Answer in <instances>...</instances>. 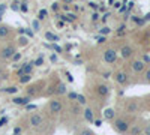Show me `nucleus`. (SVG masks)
<instances>
[{"label": "nucleus", "instance_id": "nucleus-24", "mask_svg": "<svg viewBox=\"0 0 150 135\" xmlns=\"http://www.w3.org/2000/svg\"><path fill=\"white\" fill-rule=\"evenodd\" d=\"M77 93H75V92H69L68 93V98H69V99H72V101H77Z\"/></svg>", "mask_w": 150, "mask_h": 135}, {"label": "nucleus", "instance_id": "nucleus-35", "mask_svg": "<svg viewBox=\"0 0 150 135\" xmlns=\"http://www.w3.org/2000/svg\"><path fill=\"white\" fill-rule=\"evenodd\" d=\"M93 122H95V125H96V126H101V125H102V122H101V120H93Z\"/></svg>", "mask_w": 150, "mask_h": 135}, {"label": "nucleus", "instance_id": "nucleus-10", "mask_svg": "<svg viewBox=\"0 0 150 135\" xmlns=\"http://www.w3.org/2000/svg\"><path fill=\"white\" fill-rule=\"evenodd\" d=\"M96 92H98L99 96H108L110 95V87L107 84H99L96 87Z\"/></svg>", "mask_w": 150, "mask_h": 135}, {"label": "nucleus", "instance_id": "nucleus-7", "mask_svg": "<svg viewBox=\"0 0 150 135\" xmlns=\"http://www.w3.org/2000/svg\"><path fill=\"white\" fill-rule=\"evenodd\" d=\"M132 54H134V48H132V47L123 45V47L120 48V56H122L123 59H129V57H132Z\"/></svg>", "mask_w": 150, "mask_h": 135}, {"label": "nucleus", "instance_id": "nucleus-2", "mask_svg": "<svg viewBox=\"0 0 150 135\" xmlns=\"http://www.w3.org/2000/svg\"><path fill=\"white\" fill-rule=\"evenodd\" d=\"M17 53V48L14 45H6L3 48H0V59L2 60H11Z\"/></svg>", "mask_w": 150, "mask_h": 135}, {"label": "nucleus", "instance_id": "nucleus-25", "mask_svg": "<svg viewBox=\"0 0 150 135\" xmlns=\"http://www.w3.org/2000/svg\"><path fill=\"white\" fill-rule=\"evenodd\" d=\"M143 135H150V123L144 126V129H143Z\"/></svg>", "mask_w": 150, "mask_h": 135}, {"label": "nucleus", "instance_id": "nucleus-14", "mask_svg": "<svg viewBox=\"0 0 150 135\" xmlns=\"http://www.w3.org/2000/svg\"><path fill=\"white\" fill-rule=\"evenodd\" d=\"M32 71H33L32 63H27V65H23L21 66V69L18 71V74H20V75H23V74H30V75H32Z\"/></svg>", "mask_w": 150, "mask_h": 135}, {"label": "nucleus", "instance_id": "nucleus-31", "mask_svg": "<svg viewBox=\"0 0 150 135\" xmlns=\"http://www.w3.org/2000/svg\"><path fill=\"white\" fill-rule=\"evenodd\" d=\"M5 9H6V5H0V17L5 14Z\"/></svg>", "mask_w": 150, "mask_h": 135}, {"label": "nucleus", "instance_id": "nucleus-33", "mask_svg": "<svg viewBox=\"0 0 150 135\" xmlns=\"http://www.w3.org/2000/svg\"><path fill=\"white\" fill-rule=\"evenodd\" d=\"M6 122H8V119H6V117H5V119H0V128H2V126L6 123Z\"/></svg>", "mask_w": 150, "mask_h": 135}, {"label": "nucleus", "instance_id": "nucleus-4", "mask_svg": "<svg viewBox=\"0 0 150 135\" xmlns=\"http://www.w3.org/2000/svg\"><path fill=\"white\" fill-rule=\"evenodd\" d=\"M114 80H116V83L120 84V86H126V84L129 83V77H128V74L125 72V71H119V72H116Z\"/></svg>", "mask_w": 150, "mask_h": 135}, {"label": "nucleus", "instance_id": "nucleus-20", "mask_svg": "<svg viewBox=\"0 0 150 135\" xmlns=\"http://www.w3.org/2000/svg\"><path fill=\"white\" fill-rule=\"evenodd\" d=\"M32 80V75H30V74H23V75H21V83H29Z\"/></svg>", "mask_w": 150, "mask_h": 135}, {"label": "nucleus", "instance_id": "nucleus-19", "mask_svg": "<svg viewBox=\"0 0 150 135\" xmlns=\"http://www.w3.org/2000/svg\"><path fill=\"white\" fill-rule=\"evenodd\" d=\"M32 27H33L35 32H39V30H41V23L38 21V20H33V21H32Z\"/></svg>", "mask_w": 150, "mask_h": 135}, {"label": "nucleus", "instance_id": "nucleus-18", "mask_svg": "<svg viewBox=\"0 0 150 135\" xmlns=\"http://www.w3.org/2000/svg\"><path fill=\"white\" fill-rule=\"evenodd\" d=\"M78 135H95V132H93L92 129H89V128H83V129L78 132Z\"/></svg>", "mask_w": 150, "mask_h": 135}, {"label": "nucleus", "instance_id": "nucleus-17", "mask_svg": "<svg viewBox=\"0 0 150 135\" xmlns=\"http://www.w3.org/2000/svg\"><path fill=\"white\" fill-rule=\"evenodd\" d=\"M129 129H131V128H129ZM128 132H129V135H141V134H143V129H141L140 126H134V128H132L131 131H128Z\"/></svg>", "mask_w": 150, "mask_h": 135}, {"label": "nucleus", "instance_id": "nucleus-37", "mask_svg": "<svg viewBox=\"0 0 150 135\" xmlns=\"http://www.w3.org/2000/svg\"><path fill=\"white\" fill-rule=\"evenodd\" d=\"M66 2H72V0H66Z\"/></svg>", "mask_w": 150, "mask_h": 135}, {"label": "nucleus", "instance_id": "nucleus-26", "mask_svg": "<svg viewBox=\"0 0 150 135\" xmlns=\"http://www.w3.org/2000/svg\"><path fill=\"white\" fill-rule=\"evenodd\" d=\"M17 90H18L17 87H8V89H5L3 92H6V93H15Z\"/></svg>", "mask_w": 150, "mask_h": 135}, {"label": "nucleus", "instance_id": "nucleus-13", "mask_svg": "<svg viewBox=\"0 0 150 135\" xmlns=\"http://www.w3.org/2000/svg\"><path fill=\"white\" fill-rule=\"evenodd\" d=\"M56 93H57V95H66V93H68V87H66V84L59 83V84L56 86Z\"/></svg>", "mask_w": 150, "mask_h": 135}, {"label": "nucleus", "instance_id": "nucleus-11", "mask_svg": "<svg viewBox=\"0 0 150 135\" xmlns=\"http://www.w3.org/2000/svg\"><path fill=\"white\" fill-rule=\"evenodd\" d=\"M12 102H14L15 105H27L30 102V98L29 96H23V98H14L12 99Z\"/></svg>", "mask_w": 150, "mask_h": 135}, {"label": "nucleus", "instance_id": "nucleus-22", "mask_svg": "<svg viewBox=\"0 0 150 135\" xmlns=\"http://www.w3.org/2000/svg\"><path fill=\"white\" fill-rule=\"evenodd\" d=\"M77 101H78L80 105H86V102H87V101H86V98H84L83 95H78V96H77Z\"/></svg>", "mask_w": 150, "mask_h": 135}, {"label": "nucleus", "instance_id": "nucleus-27", "mask_svg": "<svg viewBox=\"0 0 150 135\" xmlns=\"http://www.w3.org/2000/svg\"><path fill=\"white\" fill-rule=\"evenodd\" d=\"M144 80H146V83H149V84H150V69H147V71H146Z\"/></svg>", "mask_w": 150, "mask_h": 135}, {"label": "nucleus", "instance_id": "nucleus-36", "mask_svg": "<svg viewBox=\"0 0 150 135\" xmlns=\"http://www.w3.org/2000/svg\"><path fill=\"white\" fill-rule=\"evenodd\" d=\"M0 81H2V74H0Z\"/></svg>", "mask_w": 150, "mask_h": 135}, {"label": "nucleus", "instance_id": "nucleus-23", "mask_svg": "<svg viewBox=\"0 0 150 135\" xmlns=\"http://www.w3.org/2000/svg\"><path fill=\"white\" fill-rule=\"evenodd\" d=\"M11 9L12 11H20V2H12L11 3Z\"/></svg>", "mask_w": 150, "mask_h": 135}, {"label": "nucleus", "instance_id": "nucleus-1", "mask_svg": "<svg viewBox=\"0 0 150 135\" xmlns=\"http://www.w3.org/2000/svg\"><path fill=\"white\" fill-rule=\"evenodd\" d=\"M112 128H114L119 134H126L131 128L129 122L125 120V119H116L114 122H112Z\"/></svg>", "mask_w": 150, "mask_h": 135}, {"label": "nucleus", "instance_id": "nucleus-32", "mask_svg": "<svg viewBox=\"0 0 150 135\" xmlns=\"http://www.w3.org/2000/svg\"><path fill=\"white\" fill-rule=\"evenodd\" d=\"M110 32H111V30H110L108 27H104V29L101 30V33H102V35H107V33H110Z\"/></svg>", "mask_w": 150, "mask_h": 135}, {"label": "nucleus", "instance_id": "nucleus-30", "mask_svg": "<svg viewBox=\"0 0 150 135\" xmlns=\"http://www.w3.org/2000/svg\"><path fill=\"white\" fill-rule=\"evenodd\" d=\"M45 15H47V11H41V12H39V17H38V18H39V20H45Z\"/></svg>", "mask_w": 150, "mask_h": 135}, {"label": "nucleus", "instance_id": "nucleus-3", "mask_svg": "<svg viewBox=\"0 0 150 135\" xmlns=\"http://www.w3.org/2000/svg\"><path fill=\"white\" fill-rule=\"evenodd\" d=\"M48 110H50V113H53V114H60L63 111V104H62L60 99H51L48 102Z\"/></svg>", "mask_w": 150, "mask_h": 135}, {"label": "nucleus", "instance_id": "nucleus-21", "mask_svg": "<svg viewBox=\"0 0 150 135\" xmlns=\"http://www.w3.org/2000/svg\"><path fill=\"white\" fill-rule=\"evenodd\" d=\"M20 11H21V12H29L27 2H21V3H20Z\"/></svg>", "mask_w": 150, "mask_h": 135}, {"label": "nucleus", "instance_id": "nucleus-34", "mask_svg": "<svg viewBox=\"0 0 150 135\" xmlns=\"http://www.w3.org/2000/svg\"><path fill=\"white\" fill-rule=\"evenodd\" d=\"M98 42L99 44H104L105 42V38H104V36H102V38H98Z\"/></svg>", "mask_w": 150, "mask_h": 135}, {"label": "nucleus", "instance_id": "nucleus-16", "mask_svg": "<svg viewBox=\"0 0 150 135\" xmlns=\"http://www.w3.org/2000/svg\"><path fill=\"white\" fill-rule=\"evenodd\" d=\"M45 39L47 41H51V42H57L59 41V36L51 33V32H45Z\"/></svg>", "mask_w": 150, "mask_h": 135}, {"label": "nucleus", "instance_id": "nucleus-28", "mask_svg": "<svg viewBox=\"0 0 150 135\" xmlns=\"http://www.w3.org/2000/svg\"><path fill=\"white\" fill-rule=\"evenodd\" d=\"M42 63H44V59H42V57H39V59L35 60V65H36V66H42Z\"/></svg>", "mask_w": 150, "mask_h": 135}, {"label": "nucleus", "instance_id": "nucleus-6", "mask_svg": "<svg viewBox=\"0 0 150 135\" xmlns=\"http://www.w3.org/2000/svg\"><path fill=\"white\" fill-rule=\"evenodd\" d=\"M42 122H44V119H42V114H41V113H33V114L30 116V125H32L33 128L41 126Z\"/></svg>", "mask_w": 150, "mask_h": 135}, {"label": "nucleus", "instance_id": "nucleus-12", "mask_svg": "<svg viewBox=\"0 0 150 135\" xmlns=\"http://www.w3.org/2000/svg\"><path fill=\"white\" fill-rule=\"evenodd\" d=\"M84 119L89 122V123H92V122L95 120V114H93V110L92 108H86L84 110Z\"/></svg>", "mask_w": 150, "mask_h": 135}, {"label": "nucleus", "instance_id": "nucleus-8", "mask_svg": "<svg viewBox=\"0 0 150 135\" xmlns=\"http://www.w3.org/2000/svg\"><path fill=\"white\" fill-rule=\"evenodd\" d=\"M131 66H132V71L137 72V74H140L146 69V63L143 62V60H135V62H132Z\"/></svg>", "mask_w": 150, "mask_h": 135}, {"label": "nucleus", "instance_id": "nucleus-15", "mask_svg": "<svg viewBox=\"0 0 150 135\" xmlns=\"http://www.w3.org/2000/svg\"><path fill=\"white\" fill-rule=\"evenodd\" d=\"M114 117H116V113H114L112 108H107L104 111V119L105 120H114Z\"/></svg>", "mask_w": 150, "mask_h": 135}, {"label": "nucleus", "instance_id": "nucleus-9", "mask_svg": "<svg viewBox=\"0 0 150 135\" xmlns=\"http://www.w3.org/2000/svg\"><path fill=\"white\" fill-rule=\"evenodd\" d=\"M11 27L6 26V24H0V39H6L8 36L11 35Z\"/></svg>", "mask_w": 150, "mask_h": 135}, {"label": "nucleus", "instance_id": "nucleus-5", "mask_svg": "<svg viewBox=\"0 0 150 135\" xmlns=\"http://www.w3.org/2000/svg\"><path fill=\"white\" fill-rule=\"evenodd\" d=\"M104 60L107 63H114L117 60V51L112 50V48H108V50L104 51Z\"/></svg>", "mask_w": 150, "mask_h": 135}, {"label": "nucleus", "instance_id": "nucleus-29", "mask_svg": "<svg viewBox=\"0 0 150 135\" xmlns=\"http://www.w3.org/2000/svg\"><path fill=\"white\" fill-rule=\"evenodd\" d=\"M20 59H21V54H20V53H15V54H14V57H12L11 60H14V62H18Z\"/></svg>", "mask_w": 150, "mask_h": 135}]
</instances>
